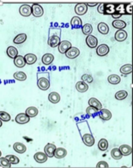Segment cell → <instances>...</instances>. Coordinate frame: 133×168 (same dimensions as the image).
I'll use <instances>...</instances> for the list:
<instances>
[{"label": "cell", "instance_id": "cell-1", "mask_svg": "<svg viewBox=\"0 0 133 168\" xmlns=\"http://www.w3.org/2000/svg\"><path fill=\"white\" fill-rule=\"evenodd\" d=\"M38 87L42 91H47L50 87V80H49V74L47 73L41 74V77L38 75L37 80Z\"/></svg>", "mask_w": 133, "mask_h": 168}, {"label": "cell", "instance_id": "cell-2", "mask_svg": "<svg viewBox=\"0 0 133 168\" xmlns=\"http://www.w3.org/2000/svg\"><path fill=\"white\" fill-rule=\"evenodd\" d=\"M31 10H32V15L35 17H41L44 14L43 7L39 4H34L31 7Z\"/></svg>", "mask_w": 133, "mask_h": 168}, {"label": "cell", "instance_id": "cell-3", "mask_svg": "<svg viewBox=\"0 0 133 168\" xmlns=\"http://www.w3.org/2000/svg\"><path fill=\"white\" fill-rule=\"evenodd\" d=\"M110 52V48L106 45V44H101L99 47L96 48V53L97 55L101 56V57H104L108 54V53Z\"/></svg>", "mask_w": 133, "mask_h": 168}, {"label": "cell", "instance_id": "cell-4", "mask_svg": "<svg viewBox=\"0 0 133 168\" xmlns=\"http://www.w3.org/2000/svg\"><path fill=\"white\" fill-rule=\"evenodd\" d=\"M117 4H104V14L105 15H114Z\"/></svg>", "mask_w": 133, "mask_h": 168}, {"label": "cell", "instance_id": "cell-5", "mask_svg": "<svg viewBox=\"0 0 133 168\" xmlns=\"http://www.w3.org/2000/svg\"><path fill=\"white\" fill-rule=\"evenodd\" d=\"M88 11V7L86 4H77L75 6V12L77 16H83Z\"/></svg>", "mask_w": 133, "mask_h": 168}, {"label": "cell", "instance_id": "cell-6", "mask_svg": "<svg viewBox=\"0 0 133 168\" xmlns=\"http://www.w3.org/2000/svg\"><path fill=\"white\" fill-rule=\"evenodd\" d=\"M80 54V51L78 48L76 47H71L70 48L67 52L65 53V55L68 59H76V57H78Z\"/></svg>", "mask_w": 133, "mask_h": 168}, {"label": "cell", "instance_id": "cell-7", "mask_svg": "<svg viewBox=\"0 0 133 168\" xmlns=\"http://www.w3.org/2000/svg\"><path fill=\"white\" fill-rule=\"evenodd\" d=\"M83 142L87 147H92L95 144V138L91 134H84L83 135Z\"/></svg>", "mask_w": 133, "mask_h": 168}, {"label": "cell", "instance_id": "cell-8", "mask_svg": "<svg viewBox=\"0 0 133 168\" xmlns=\"http://www.w3.org/2000/svg\"><path fill=\"white\" fill-rule=\"evenodd\" d=\"M86 43H87L88 47H89L90 48H95L98 45V40L95 36L89 35L86 38Z\"/></svg>", "mask_w": 133, "mask_h": 168}, {"label": "cell", "instance_id": "cell-9", "mask_svg": "<svg viewBox=\"0 0 133 168\" xmlns=\"http://www.w3.org/2000/svg\"><path fill=\"white\" fill-rule=\"evenodd\" d=\"M16 122L19 124H25L27 122H28L30 120V117L27 115L26 113H20L16 116Z\"/></svg>", "mask_w": 133, "mask_h": 168}, {"label": "cell", "instance_id": "cell-10", "mask_svg": "<svg viewBox=\"0 0 133 168\" xmlns=\"http://www.w3.org/2000/svg\"><path fill=\"white\" fill-rule=\"evenodd\" d=\"M59 51L60 53H65L71 47V43L68 41H63L59 43Z\"/></svg>", "mask_w": 133, "mask_h": 168}, {"label": "cell", "instance_id": "cell-11", "mask_svg": "<svg viewBox=\"0 0 133 168\" xmlns=\"http://www.w3.org/2000/svg\"><path fill=\"white\" fill-rule=\"evenodd\" d=\"M56 149V146L54 144H52V143H48L46 145V147L44 148V151H45V153L47 155V157L52 158L54 156V151Z\"/></svg>", "mask_w": 133, "mask_h": 168}, {"label": "cell", "instance_id": "cell-12", "mask_svg": "<svg viewBox=\"0 0 133 168\" xmlns=\"http://www.w3.org/2000/svg\"><path fill=\"white\" fill-rule=\"evenodd\" d=\"M19 12L22 16H29L32 14V10L28 5H22L19 9Z\"/></svg>", "mask_w": 133, "mask_h": 168}, {"label": "cell", "instance_id": "cell-13", "mask_svg": "<svg viewBox=\"0 0 133 168\" xmlns=\"http://www.w3.org/2000/svg\"><path fill=\"white\" fill-rule=\"evenodd\" d=\"M99 116L103 121H108L112 118V113L106 109H101L99 111Z\"/></svg>", "mask_w": 133, "mask_h": 168}, {"label": "cell", "instance_id": "cell-14", "mask_svg": "<svg viewBox=\"0 0 133 168\" xmlns=\"http://www.w3.org/2000/svg\"><path fill=\"white\" fill-rule=\"evenodd\" d=\"M127 36V32L125 31V30H124V29L118 30L115 33V40L118 41V42H124V41H125Z\"/></svg>", "mask_w": 133, "mask_h": 168}, {"label": "cell", "instance_id": "cell-15", "mask_svg": "<svg viewBox=\"0 0 133 168\" xmlns=\"http://www.w3.org/2000/svg\"><path fill=\"white\" fill-rule=\"evenodd\" d=\"M34 160L38 163H44L46 162L47 160V155L45 153L42 152H38L34 154Z\"/></svg>", "mask_w": 133, "mask_h": 168}, {"label": "cell", "instance_id": "cell-16", "mask_svg": "<svg viewBox=\"0 0 133 168\" xmlns=\"http://www.w3.org/2000/svg\"><path fill=\"white\" fill-rule=\"evenodd\" d=\"M60 42H61V41H60V37L55 36H49V39H48V45L51 47H58Z\"/></svg>", "mask_w": 133, "mask_h": 168}, {"label": "cell", "instance_id": "cell-17", "mask_svg": "<svg viewBox=\"0 0 133 168\" xmlns=\"http://www.w3.org/2000/svg\"><path fill=\"white\" fill-rule=\"evenodd\" d=\"M67 151L64 149V147H56L55 151H54V156L57 159H63L66 156Z\"/></svg>", "mask_w": 133, "mask_h": 168}, {"label": "cell", "instance_id": "cell-18", "mask_svg": "<svg viewBox=\"0 0 133 168\" xmlns=\"http://www.w3.org/2000/svg\"><path fill=\"white\" fill-rule=\"evenodd\" d=\"M14 64L16 65V67H20V68L23 67L26 65L24 56H22V55H17L16 58L14 59Z\"/></svg>", "mask_w": 133, "mask_h": 168}, {"label": "cell", "instance_id": "cell-19", "mask_svg": "<svg viewBox=\"0 0 133 168\" xmlns=\"http://www.w3.org/2000/svg\"><path fill=\"white\" fill-rule=\"evenodd\" d=\"M76 89L77 90V91H79V92H86L89 90V85L83 81H78L76 84Z\"/></svg>", "mask_w": 133, "mask_h": 168}, {"label": "cell", "instance_id": "cell-20", "mask_svg": "<svg viewBox=\"0 0 133 168\" xmlns=\"http://www.w3.org/2000/svg\"><path fill=\"white\" fill-rule=\"evenodd\" d=\"M25 59V62L28 65H33L36 62L37 60V56L34 53H27L26 55L24 56Z\"/></svg>", "mask_w": 133, "mask_h": 168}, {"label": "cell", "instance_id": "cell-21", "mask_svg": "<svg viewBox=\"0 0 133 168\" xmlns=\"http://www.w3.org/2000/svg\"><path fill=\"white\" fill-rule=\"evenodd\" d=\"M89 106H92L94 108H96V110H100L102 109V105L98 99H96V98H91L89 100Z\"/></svg>", "mask_w": 133, "mask_h": 168}, {"label": "cell", "instance_id": "cell-22", "mask_svg": "<svg viewBox=\"0 0 133 168\" xmlns=\"http://www.w3.org/2000/svg\"><path fill=\"white\" fill-rule=\"evenodd\" d=\"M13 148H14V150H15L16 153H24L27 150L26 146H25L24 144L21 143V142H16V143L14 144V146H13Z\"/></svg>", "mask_w": 133, "mask_h": 168}, {"label": "cell", "instance_id": "cell-23", "mask_svg": "<svg viewBox=\"0 0 133 168\" xmlns=\"http://www.w3.org/2000/svg\"><path fill=\"white\" fill-rule=\"evenodd\" d=\"M118 149H119V151L121 152L122 155H124V156H128V155L131 154V153H132L131 147H130L129 145H125H125H121Z\"/></svg>", "mask_w": 133, "mask_h": 168}, {"label": "cell", "instance_id": "cell-24", "mask_svg": "<svg viewBox=\"0 0 133 168\" xmlns=\"http://www.w3.org/2000/svg\"><path fill=\"white\" fill-rule=\"evenodd\" d=\"M70 24H71V26L73 27L74 29H79V28L82 27L83 21H82V19L80 18L79 16H76L74 17H72V19L70 21Z\"/></svg>", "mask_w": 133, "mask_h": 168}, {"label": "cell", "instance_id": "cell-25", "mask_svg": "<svg viewBox=\"0 0 133 168\" xmlns=\"http://www.w3.org/2000/svg\"><path fill=\"white\" fill-rule=\"evenodd\" d=\"M48 100L53 104H58L60 101V96L58 92L53 91L48 95Z\"/></svg>", "mask_w": 133, "mask_h": 168}, {"label": "cell", "instance_id": "cell-26", "mask_svg": "<svg viewBox=\"0 0 133 168\" xmlns=\"http://www.w3.org/2000/svg\"><path fill=\"white\" fill-rule=\"evenodd\" d=\"M54 60V56L52 53H46L44 54L42 57V63L46 66H49L50 64L53 63Z\"/></svg>", "mask_w": 133, "mask_h": 168}, {"label": "cell", "instance_id": "cell-27", "mask_svg": "<svg viewBox=\"0 0 133 168\" xmlns=\"http://www.w3.org/2000/svg\"><path fill=\"white\" fill-rule=\"evenodd\" d=\"M112 26H113V28L118 29V30H121V29H124L126 27V22L123 21V20L117 19V20H114L112 22Z\"/></svg>", "mask_w": 133, "mask_h": 168}, {"label": "cell", "instance_id": "cell-28", "mask_svg": "<svg viewBox=\"0 0 133 168\" xmlns=\"http://www.w3.org/2000/svg\"><path fill=\"white\" fill-rule=\"evenodd\" d=\"M98 31L100 32L102 35H107L109 33V28L107 26V24L105 22H100L98 24Z\"/></svg>", "mask_w": 133, "mask_h": 168}, {"label": "cell", "instance_id": "cell-29", "mask_svg": "<svg viewBox=\"0 0 133 168\" xmlns=\"http://www.w3.org/2000/svg\"><path fill=\"white\" fill-rule=\"evenodd\" d=\"M7 55L11 59H15L18 55V51H17V49H16V47H14L13 46H11V47H9L7 48Z\"/></svg>", "mask_w": 133, "mask_h": 168}, {"label": "cell", "instance_id": "cell-30", "mask_svg": "<svg viewBox=\"0 0 133 168\" xmlns=\"http://www.w3.org/2000/svg\"><path fill=\"white\" fill-rule=\"evenodd\" d=\"M120 73L123 75H128V74H131L132 73V66H131V64H126V65L121 67Z\"/></svg>", "mask_w": 133, "mask_h": 168}, {"label": "cell", "instance_id": "cell-31", "mask_svg": "<svg viewBox=\"0 0 133 168\" xmlns=\"http://www.w3.org/2000/svg\"><path fill=\"white\" fill-rule=\"evenodd\" d=\"M107 80L110 84H118L120 82V77L117 74H112L110 76H108Z\"/></svg>", "mask_w": 133, "mask_h": 168}, {"label": "cell", "instance_id": "cell-32", "mask_svg": "<svg viewBox=\"0 0 133 168\" xmlns=\"http://www.w3.org/2000/svg\"><path fill=\"white\" fill-rule=\"evenodd\" d=\"M27 40V35L26 34H19L17 35L15 38H14V43L15 44H21Z\"/></svg>", "mask_w": 133, "mask_h": 168}, {"label": "cell", "instance_id": "cell-33", "mask_svg": "<svg viewBox=\"0 0 133 168\" xmlns=\"http://www.w3.org/2000/svg\"><path fill=\"white\" fill-rule=\"evenodd\" d=\"M38 109L35 107H28L26 110V114L29 117H34L38 115Z\"/></svg>", "mask_w": 133, "mask_h": 168}, {"label": "cell", "instance_id": "cell-34", "mask_svg": "<svg viewBox=\"0 0 133 168\" xmlns=\"http://www.w3.org/2000/svg\"><path fill=\"white\" fill-rule=\"evenodd\" d=\"M82 31L86 36H89L91 33L93 32V27L89 23H86L82 27Z\"/></svg>", "mask_w": 133, "mask_h": 168}, {"label": "cell", "instance_id": "cell-35", "mask_svg": "<svg viewBox=\"0 0 133 168\" xmlns=\"http://www.w3.org/2000/svg\"><path fill=\"white\" fill-rule=\"evenodd\" d=\"M111 156H112L114 159H116V160L120 159L123 157L122 153L119 151V149H118V148H116V147L112 149V151H111Z\"/></svg>", "mask_w": 133, "mask_h": 168}, {"label": "cell", "instance_id": "cell-36", "mask_svg": "<svg viewBox=\"0 0 133 168\" xmlns=\"http://www.w3.org/2000/svg\"><path fill=\"white\" fill-rule=\"evenodd\" d=\"M98 147L101 151H106L108 148V142L106 139H101L98 143Z\"/></svg>", "mask_w": 133, "mask_h": 168}, {"label": "cell", "instance_id": "cell-37", "mask_svg": "<svg viewBox=\"0 0 133 168\" xmlns=\"http://www.w3.org/2000/svg\"><path fill=\"white\" fill-rule=\"evenodd\" d=\"M128 93L125 91H117V93L115 94V98L117 100H124L127 98Z\"/></svg>", "mask_w": 133, "mask_h": 168}, {"label": "cell", "instance_id": "cell-38", "mask_svg": "<svg viewBox=\"0 0 133 168\" xmlns=\"http://www.w3.org/2000/svg\"><path fill=\"white\" fill-rule=\"evenodd\" d=\"M14 79L19 81H24L27 79V75L23 72H16L14 74Z\"/></svg>", "mask_w": 133, "mask_h": 168}, {"label": "cell", "instance_id": "cell-39", "mask_svg": "<svg viewBox=\"0 0 133 168\" xmlns=\"http://www.w3.org/2000/svg\"><path fill=\"white\" fill-rule=\"evenodd\" d=\"M59 36L60 37L61 36V29L59 28H51L49 30V36Z\"/></svg>", "mask_w": 133, "mask_h": 168}, {"label": "cell", "instance_id": "cell-40", "mask_svg": "<svg viewBox=\"0 0 133 168\" xmlns=\"http://www.w3.org/2000/svg\"><path fill=\"white\" fill-rule=\"evenodd\" d=\"M0 119L3 122H9L11 120V116L5 111H0Z\"/></svg>", "mask_w": 133, "mask_h": 168}, {"label": "cell", "instance_id": "cell-41", "mask_svg": "<svg viewBox=\"0 0 133 168\" xmlns=\"http://www.w3.org/2000/svg\"><path fill=\"white\" fill-rule=\"evenodd\" d=\"M0 166H2V167H11V164L6 158L0 157Z\"/></svg>", "mask_w": 133, "mask_h": 168}, {"label": "cell", "instance_id": "cell-42", "mask_svg": "<svg viewBox=\"0 0 133 168\" xmlns=\"http://www.w3.org/2000/svg\"><path fill=\"white\" fill-rule=\"evenodd\" d=\"M86 112L88 115H89L91 116H96V114L98 113V110H96V108L92 107V106H89L87 109H86Z\"/></svg>", "mask_w": 133, "mask_h": 168}, {"label": "cell", "instance_id": "cell-43", "mask_svg": "<svg viewBox=\"0 0 133 168\" xmlns=\"http://www.w3.org/2000/svg\"><path fill=\"white\" fill-rule=\"evenodd\" d=\"M6 159L10 161L11 164H13V165H16L19 163V159L15 156V155H7L6 156Z\"/></svg>", "mask_w": 133, "mask_h": 168}, {"label": "cell", "instance_id": "cell-44", "mask_svg": "<svg viewBox=\"0 0 133 168\" xmlns=\"http://www.w3.org/2000/svg\"><path fill=\"white\" fill-rule=\"evenodd\" d=\"M82 81H83L85 83H92L93 82V78L89 74H83L82 76Z\"/></svg>", "mask_w": 133, "mask_h": 168}, {"label": "cell", "instance_id": "cell-45", "mask_svg": "<svg viewBox=\"0 0 133 168\" xmlns=\"http://www.w3.org/2000/svg\"><path fill=\"white\" fill-rule=\"evenodd\" d=\"M125 14L131 15L132 14V4H126L125 7Z\"/></svg>", "mask_w": 133, "mask_h": 168}, {"label": "cell", "instance_id": "cell-46", "mask_svg": "<svg viewBox=\"0 0 133 168\" xmlns=\"http://www.w3.org/2000/svg\"><path fill=\"white\" fill-rule=\"evenodd\" d=\"M96 167H108V164L106 161H100L96 165Z\"/></svg>", "mask_w": 133, "mask_h": 168}, {"label": "cell", "instance_id": "cell-47", "mask_svg": "<svg viewBox=\"0 0 133 168\" xmlns=\"http://www.w3.org/2000/svg\"><path fill=\"white\" fill-rule=\"evenodd\" d=\"M98 12L101 13V14H104V4L99 5V7H98Z\"/></svg>", "mask_w": 133, "mask_h": 168}, {"label": "cell", "instance_id": "cell-48", "mask_svg": "<svg viewBox=\"0 0 133 168\" xmlns=\"http://www.w3.org/2000/svg\"><path fill=\"white\" fill-rule=\"evenodd\" d=\"M97 5H98L97 3H95V4H89H89H86L87 7H88V6H89V7H93V6H96Z\"/></svg>", "mask_w": 133, "mask_h": 168}, {"label": "cell", "instance_id": "cell-49", "mask_svg": "<svg viewBox=\"0 0 133 168\" xmlns=\"http://www.w3.org/2000/svg\"><path fill=\"white\" fill-rule=\"evenodd\" d=\"M1 127H2V120L0 119V128H1Z\"/></svg>", "mask_w": 133, "mask_h": 168}, {"label": "cell", "instance_id": "cell-50", "mask_svg": "<svg viewBox=\"0 0 133 168\" xmlns=\"http://www.w3.org/2000/svg\"><path fill=\"white\" fill-rule=\"evenodd\" d=\"M1 155H2V153H1V151H0V157H1Z\"/></svg>", "mask_w": 133, "mask_h": 168}]
</instances>
